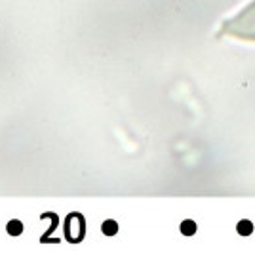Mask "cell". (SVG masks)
<instances>
[{"mask_svg":"<svg viewBox=\"0 0 255 253\" xmlns=\"http://www.w3.org/2000/svg\"><path fill=\"white\" fill-rule=\"evenodd\" d=\"M219 34L242 42H255V0H250L242 10L227 17L221 23Z\"/></svg>","mask_w":255,"mask_h":253,"instance_id":"obj_1","label":"cell"},{"mask_svg":"<svg viewBox=\"0 0 255 253\" xmlns=\"http://www.w3.org/2000/svg\"><path fill=\"white\" fill-rule=\"evenodd\" d=\"M65 232H67V238L71 242H80L84 238V217L78 213L69 215V219L65 223Z\"/></svg>","mask_w":255,"mask_h":253,"instance_id":"obj_2","label":"cell"},{"mask_svg":"<svg viewBox=\"0 0 255 253\" xmlns=\"http://www.w3.org/2000/svg\"><path fill=\"white\" fill-rule=\"evenodd\" d=\"M21 231H23V225L19 221H10V223H8V232H10L11 236L21 234Z\"/></svg>","mask_w":255,"mask_h":253,"instance_id":"obj_3","label":"cell"},{"mask_svg":"<svg viewBox=\"0 0 255 253\" xmlns=\"http://www.w3.org/2000/svg\"><path fill=\"white\" fill-rule=\"evenodd\" d=\"M117 231H118L117 223H113V221H105V223H103V232H105L107 236H111V234H117Z\"/></svg>","mask_w":255,"mask_h":253,"instance_id":"obj_4","label":"cell"}]
</instances>
